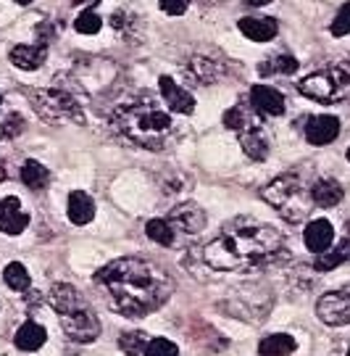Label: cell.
<instances>
[{
    "instance_id": "7",
    "label": "cell",
    "mask_w": 350,
    "mask_h": 356,
    "mask_svg": "<svg viewBox=\"0 0 350 356\" xmlns=\"http://www.w3.org/2000/svg\"><path fill=\"white\" fill-rule=\"evenodd\" d=\"M316 314L324 325H350V291H329L319 298Z\"/></svg>"
},
{
    "instance_id": "36",
    "label": "cell",
    "mask_w": 350,
    "mask_h": 356,
    "mask_svg": "<svg viewBox=\"0 0 350 356\" xmlns=\"http://www.w3.org/2000/svg\"><path fill=\"white\" fill-rule=\"evenodd\" d=\"M272 0H248V6H253V8H261V6H269Z\"/></svg>"
},
{
    "instance_id": "28",
    "label": "cell",
    "mask_w": 350,
    "mask_h": 356,
    "mask_svg": "<svg viewBox=\"0 0 350 356\" xmlns=\"http://www.w3.org/2000/svg\"><path fill=\"white\" fill-rule=\"evenodd\" d=\"M3 280H6V285L13 288V291H26V288H29V272H26L24 264L11 261L8 267L3 269Z\"/></svg>"
},
{
    "instance_id": "33",
    "label": "cell",
    "mask_w": 350,
    "mask_h": 356,
    "mask_svg": "<svg viewBox=\"0 0 350 356\" xmlns=\"http://www.w3.org/2000/svg\"><path fill=\"white\" fill-rule=\"evenodd\" d=\"M332 35H335V38L350 35V3H345L338 11V16H335V22H332Z\"/></svg>"
},
{
    "instance_id": "12",
    "label": "cell",
    "mask_w": 350,
    "mask_h": 356,
    "mask_svg": "<svg viewBox=\"0 0 350 356\" xmlns=\"http://www.w3.org/2000/svg\"><path fill=\"white\" fill-rule=\"evenodd\" d=\"M158 88H161L163 103H166L174 114H192V111H195V98H192L182 85H176L172 76H161V79H158Z\"/></svg>"
},
{
    "instance_id": "17",
    "label": "cell",
    "mask_w": 350,
    "mask_h": 356,
    "mask_svg": "<svg viewBox=\"0 0 350 356\" xmlns=\"http://www.w3.org/2000/svg\"><path fill=\"white\" fill-rule=\"evenodd\" d=\"M48 58V42H40V45H16L11 51V64L16 69H24V72H35L45 64Z\"/></svg>"
},
{
    "instance_id": "1",
    "label": "cell",
    "mask_w": 350,
    "mask_h": 356,
    "mask_svg": "<svg viewBox=\"0 0 350 356\" xmlns=\"http://www.w3.org/2000/svg\"><path fill=\"white\" fill-rule=\"evenodd\" d=\"M106 304L122 317H148L174 293V280L145 259H116L95 275Z\"/></svg>"
},
{
    "instance_id": "31",
    "label": "cell",
    "mask_w": 350,
    "mask_h": 356,
    "mask_svg": "<svg viewBox=\"0 0 350 356\" xmlns=\"http://www.w3.org/2000/svg\"><path fill=\"white\" fill-rule=\"evenodd\" d=\"M100 26H103V19H100L92 8L82 11L79 13V19L74 22V29L79 32V35H95V32H100Z\"/></svg>"
},
{
    "instance_id": "15",
    "label": "cell",
    "mask_w": 350,
    "mask_h": 356,
    "mask_svg": "<svg viewBox=\"0 0 350 356\" xmlns=\"http://www.w3.org/2000/svg\"><path fill=\"white\" fill-rule=\"evenodd\" d=\"M50 306L58 312V317L74 314L79 309H88V306H85V298L79 296V291L72 288V285H66V282H58V285L50 288Z\"/></svg>"
},
{
    "instance_id": "3",
    "label": "cell",
    "mask_w": 350,
    "mask_h": 356,
    "mask_svg": "<svg viewBox=\"0 0 350 356\" xmlns=\"http://www.w3.org/2000/svg\"><path fill=\"white\" fill-rule=\"evenodd\" d=\"M113 127L135 145H142L148 151H161L174 135L172 114L163 111L153 98H138L113 111Z\"/></svg>"
},
{
    "instance_id": "13",
    "label": "cell",
    "mask_w": 350,
    "mask_h": 356,
    "mask_svg": "<svg viewBox=\"0 0 350 356\" xmlns=\"http://www.w3.org/2000/svg\"><path fill=\"white\" fill-rule=\"evenodd\" d=\"M338 135H340L338 116H329V114L313 116V119H308V124H306V138H308V143L316 145V148H322V145H329L332 140H338Z\"/></svg>"
},
{
    "instance_id": "22",
    "label": "cell",
    "mask_w": 350,
    "mask_h": 356,
    "mask_svg": "<svg viewBox=\"0 0 350 356\" xmlns=\"http://www.w3.org/2000/svg\"><path fill=\"white\" fill-rule=\"evenodd\" d=\"M295 338L285 335V332H274V335H266L258 346V354L261 356H290L295 351Z\"/></svg>"
},
{
    "instance_id": "40",
    "label": "cell",
    "mask_w": 350,
    "mask_h": 356,
    "mask_svg": "<svg viewBox=\"0 0 350 356\" xmlns=\"http://www.w3.org/2000/svg\"><path fill=\"white\" fill-rule=\"evenodd\" d=\"M0 103H3V95H0Z\"/></svg>"
},
{
    "instance_id": "14",
    "label": "cell",
    "mask_w": 350,
    "mask_h": 356,
    "mask_svg": "<svg viewBox=\"0 0 350 356\" xmlns=\"http://www.w3.org/2000/svg\"><path fill=\"white\" fill-rule=\"evenodd\" d=\"M303 241H306V248L313 251V254H324L329 251V245L335 243V227L329 219H313L308 222V227L303 232Z\"/></svg>"
},
{
    "instance_id": "19",
    "label": "cell",
    "mask_w": 350,
    "mask_h": 356,
    "mask_svg": "<svg viewBox=\"0 0 350 356\" xmlns=\"http://www.w3.org/2000/svg\"><path fill=\"white\" fill-rule=\"evenodd\" d=\"M66 214H69V219L74 225H88V222H92V216H95V201L85 191H74L69 195Z\"/></svg>"
},
{
    "instance_id": "8",
    "label": "cell",
    "mask_w": 350,
    "mask_h": 356,
    "mask_svg": "<svg viewBox=\"0 0 350 356\" xmlns=\"http://www.w3.org/2000/svg\"><path fill=\"white\" fill-rule=\"evenodd\" d=\"M61 327L76 343H92L100 335V322L90 309H79L74 314H63Z\"/></svg>"
},
{
    "instance_id": "25",
    "label": "cell",
    "mask_w": 350,
    "mask_h": 356,
    "mask_svg": "<svg viewBox=\"0 0 350 356\" xmlns=\"http://www.w3.org/2000/svg\"><path fill=\"white\" fill-rule=\"evenodd\" d=\"M219 64L211 61V58H203V56H195L192 61H190V74L198 79L200 85H211L213 79L219 76Z\"/></svg>"
},
{
    "instance_id": "29",
    "label": "cell",
    "mask_w": 350,
    "mask_h": 356,
    "mask_svg": "<svg viewBox=\"0 0 350 356\" xmlns=\"http://www.w3.org/2000/svg\"><path fill=\"white\" fill-rule=\"evenodd\" d=\"M148 335L145 332H124L122 338H119V348L124 351L126 356H140V354H145V348H148Z\"/></svg>"
},
{
    "instance_id": "26",
    "label": "cell",
    "mask_w": 350,
    "mask_h": 356,
    "mask_svg": "<svg viewBox=\"0 0 350 356\" xmlns=\"http://www.w3.org/2000/svg\"><path fill=\"white\" fill-rule=\"evenodd\" d=\"M224 127L235 129V132H242V129L256 127V119H253L248 106H232L224 114Z\"/></svg>"
},
{
    "instance_id": "34",
    "label": "cell",
    "mask_w": 350,
    "mask_h": 356,
    "mask_svg": "<svg viewBox=\"0 0 350 356\" xmlns=\"http://www.w3.org/2000/svg\"><path fill=\"white\" fill-rule=\"evenodd\" d=\"M158 3H161V11L169 16H182L190 6V0H158Z\"/></svg>"
},
{
    "instance_id": "20",
    "label": "cell",
    "mask_w": 350,
    "mask_h": 356,
    "mask_svg": "<svg viewBox=\"0 0 350 356\" xmlns=\"http://www.w3.org/2000/svg\"><path fill=\"white\" fill-rule=\"evenodd\" d=\"M16 346L22 348V351H38V348H42L45 346V341H48V332H45V327L42 325H38V322H24L19 330H16Z\"/></svg>"
},
{
    "instance_id": "23",
    "label": "cell",
    "mask_w": 350,
    "mask_h": 356,
    "mask_svg": "<svg viewBox=\"0 0 350 356\" xmlns=\"http://www.w3.org/2000/svg\"><path fill=\"white\" fill-rule=\"evenodd\" d=\"M345 261H350V241H342L335 251L319 254L313 267H316V272H332V269L340 267V264H345Z\"/></svg>"
},
{
    "instance_id": "10",
    "label": "cell",
    "mask_w": 350,
    "mask_h": 356,
    "mask_svg": "<svg viewBox=\"0 0 350 356\" xmlns=\"http://www.w3.org/2000/svg\"><path fill=\"white\" fill-rule=\"evenodd\" d=\"M29 225V214L22 209V201L16 195H8L0 201V232L6 235H19Z\"/></svg>"
},
{
    "instance_id": "38",
    "label": "cell",
    "mask_w": 350,
    "mask_h": 356,
    "mask_svg": "<svg viewBox=\"0 0 350 356\" xmlns=\"http://www.w3.org/2000/svg\"><path fill=\"white\" fill-rule=\"evenodd\" d=\"M345 156H348V161H350V148H348V153H345Z\"/></svg>"
},
{
    "instance_id": "2",
    "label": "cell",
    "mask_w": 350,
    "mask_h": 356,
    "mask_svg": "<svg viewBox=\"0 0 350 356\" xmlns=\"http://www.w3.org/2000/svg\"><path fill=\"white\" fill-rule=\"evenodd\" d=\"M285 251L288 243L279 229L245 216L229 222L203 248V261L219 272H250L285 256Z\"/></svg>"
},
{
    "instance_id": "24",
    "label": "cell",
    "mask_w": 350,
    "mask_h": 356,
    "mask_svg": "<svg viewBox=\"0 0 350 356\" xmlns=\"http://www.w3.org/2000/svg\"><path fill=\"white\" fill-rule=\"evenodd\" d=\"M22 179H24L26 188L42 191L50 182V172L40 164V161H32V159H29V161H24V166H22Z\"/></svg>"
},
{
    "instance_id": "35",
    "label": "cell",
    "mask_w": 350,
    "mask_h": 356,
    "mask_svg": "<svg viewBox=\"0 0 350 356\" xmlns=\"http://www.w3.org/2000/svg\"><path fill=\"white\" fill-rule=\"evenodd\" d=\"M19 129H22V116L13 114L11 119H6V127H3V135H8V138H11V135H16Z\"/></svg>"
},
{
    "instance_id": "30",
    "label": "cell",
    "mask_w": 350,
    "mask_h": 356,
    "mask_svg": "<svg viewBox=\"0 0 350 356\" xmlns=\"http://www.w3.org/2000/svg\"><path fill=\"white\" fill-rule=\"evenodd\" d=\"M258 72L261 74H295L298 72V61L285 53V56H274L272 61H266Z\"/></svg>"
},
{
    "instance_id": "6",
    "label": "cell",
    "mask_w": 350,
    "mask_h": 356,
    "mask_svg": "<svg viewBox=\"0 0 350 356\" xmlns=\"http://www.w3.org/2000/svg\"><path fill=\"white\" fill-rule=\"evenodd\" d=\"M32 103H35V111L42 119H50V122H76V124L85 122L79 103L69 92H61V90H35Z\"/></svg>"
},
{
    "instance_id": "4",
    "label": "cell",
    "mask_w": 350,
    "mask_h": 356,
    "mask_svg": "<svg viewBox=\"0 0 350 356\" xmlns=\"http://www.w3.org/2000/svg\"><path fill=\"white\" fill-rule=\"evenodd\" d=\"M263 201L269 206H274L279 214L288 222H300L306 219V214L311 211V193L306 191V185L300 182L298 175H279L263 188Z\"/></svg>"
},
{
    "instance_id": "16",
    "label": "cell",
    "mask_w": 350,
    "mask_h": 356,
    "mask_svg": "<svg viewBox=\"0 0 350 356\" xmlns=\"http://www.w3.org/2000/svg\"><path fill=\"white\" fill-rule=\"evenodd\" d=\"M238 26H240V32L248 40H253V42H269V40H274L276 32H279L276 22L269 19V16H245V19H240Z\"/></svg>"
},
{
    "instance_id": "39",
    "label": "cell",
    "mask_w": 350,
    "mask_h": 356,
    "mask_svg": "<svg viewBox=\"0 0 350 356\" xmlns=\"http://www.w3.org/2000/svg\"><path fill=\"white\" fill-rule=\"evenodd\" d=\"M88 3H98V0H88Z\"/></svg>"
},
{
    "instance_id": "41",
    "label": "cell",
    "mask_w": 350,
    "mask_h": 356,
    "mask_svg": "<svg viewBox=\"0 0 350 356\" xmlns=\"http://www.w3.org/2000/svg\"><path fill=\"white\" fill-rule=\"evenodd\" d=\"M348 356H350V348H348Z\"/></svg>"
},
{
    "instance_id": "21",
    "label": "cell",
    "mask_w": 350,
    "mask_h": 356,
    "mask_svg": "<svg viewBox=\"0 0 350 356\" xmlns=\"http://www.w3.org/2000/svg\"><path fill=\"white\" fill-rule=\"evenodd\" d=\"M311 198L316 206L332 209V206H338L342 201V188H340L338 179H319V182H313Z\"/></svg>"
},
{
    "instance_id": "5",
    "label": "cell",
    "mask_w": 350,
    "mask_h": 356,
    "mask_svg": "<svg viewBox=\"0 0 350 356\" xmlns=\"http://www.w3.org/2000/svg\"><path fill=\"white\" fill-rule=\"evenodd\" d=\"M300 95L319 103H338L350 95V74L345 69H324L303 76L298 82Z\"/></svg>"
},
{
    "instance_id": "9",
    "label": "cell",
    "mask_w": 350,
    "mask_h": 356,
    "mask_svg": "<svg viewBox=\"0 0 350 356\" xmlns=\"http://www.w3.org/2000/svg\"><path fill=\"white\" fill-rule=\"evenodd\" d=\"M166 222L174 227V232L179 229L185 235H195V232L206 227V211L198 204H179L172 209V214H169Z\"/></svg>"
},
{
    "instance_id": "11",
    "label": "cell",
    "mask_w": 350,
    "mask_h": 356,
    "mask_svg": "<svg viewBox=\"0 0 350 356\" xmlns=\"http://www.w3.org/2000/svg\"><path fill=\"white\" fill-rule=\"evenodd\" d=\"M250 103L261 116H282L285 114V95L272 85H256L250 90Z\"/></svg>"
},
{
    "instance_id": "32",
    "label": "cell",
    "mask_w": 350,
    "mask_h": 356,
    "mask_svg": "<svg viewBox=\"0 0 350 356\" xmlns=\"http://www.w3.org/2000/svg\"><path fill=\"white\" fill-rule=\"evenodd\" d=\"M145 356H179V348L166 338H153L145 348Z\"/></svg>"
},
{
    "instance_id": "18",
    "label": "cell",
    "mask_w": 350,
    "mask_h": 356,
    "mask_svg": "<svg viewBox=\"0 0 350 356\" xmlns=\"http://www.w3.org/2000/svg\"><path fill=\"white\" fill-rule=\"evenodd\" d=\"M240 148H242V153H245L248 159H253V161H263V159L269 156V138H266L263 129L256 124V127L240 132Z\"/></svg>"
},
{
    "instance_id": "37",
    "label": "cell",
    "mask_w": 350,
    "mask_h": 356,
    "mask_svg": "<svg viewBox=\"0 0 350 356\" xmlns=\"http://www.w3.org/2000/svg\"><path fill=\"white\" fill-rule=\"evenodd\" d=\"M19 6H29V3H35V0H16Z\"/></svg>"
},
{
    "instance_id": "27",
    "label": "cell",
    "mask_w": 350,
    "mask_h": 356,
    "mask_svg": "<svg viewBox=\"0 0 350 356\" xmlns=\"http://www.w3.org/2000/svg\"><path fill=\"white\" fill-rule=\"evenodd\" d=\"M145 232H148L150 241L158 243V245H172L174 243V227L166 219H150L145 225Z\"/></svg>"
}]
</instances>
